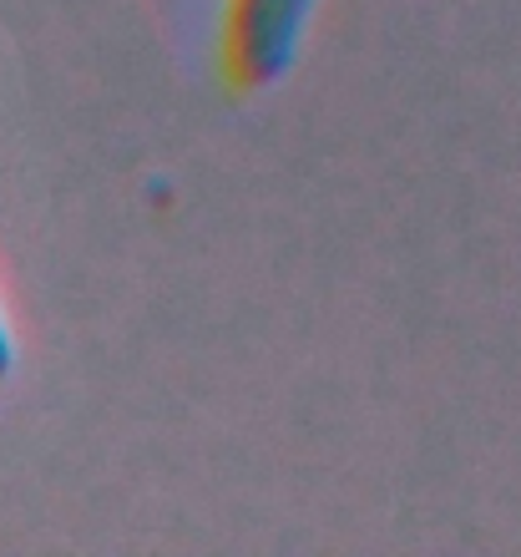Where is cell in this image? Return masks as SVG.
Listing matches in <instances>:
<instances>
[{"mask_svg":"<svg viewBox=\"0 0 521 557\" xmlns=\"http://www.w3.org/2000/svg\"><path fill=\"white\" fill-rule=\"evenodd\" d=\"M314 0H228V30H223V66L233 87L259 91L284 82L299 57Z\"/></svg>","mask_w":521,"mask_h":557,"instance_id":"cell-1","label":"cell"},{"mask_svg":"<svg viewBox=\"0 0 521 557\" xmlns=\"http://www.w3.org/2000/svg\"><path fill=\"white\" fill-rule=\"evenodd\" d=\"M11 360H15V345H11V330H5V320H0V381L11 375Z\"/></svg>","mask_w":521,"mask_h":557,"instance_id":"cell-2","label":"cell"}]
</instances>
